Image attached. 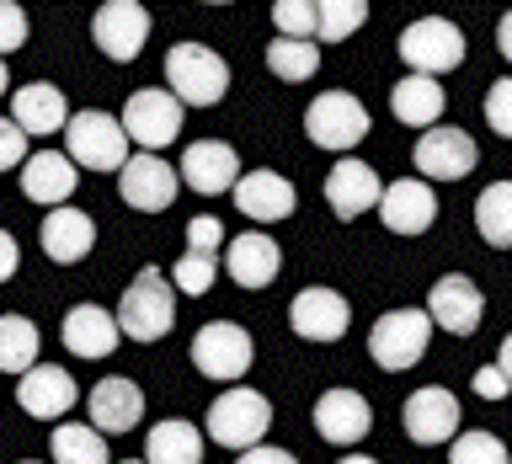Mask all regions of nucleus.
<instances>
[{"label": "nucleus", "mask_w": 512, "mask_h": 464, "mask_svg": "<svg viewBox=\"0 0 512 464\" xmlns=\"http://www.w3.org/2000/svg\"><path fill=\"white\" fill-rule=\"evenodd\" d=\"M230 192H235V208L256 224H278V219L294 214V182H288L283 171H267V166L240 171V182Z\"/></svg>", "instance_id": "nucleus-21"}, {"label": "nucleus", "mask_w": 512, "mask_h": 464, "mask_svg": "<svg viewBox=\"0 0 512 464\" xmlns=\"http://www.w3.org/2000/svg\"><path fill=\"white\" fill-rule=\"evenodd\" d=\"M368 427H374V406H368L363 390H347V384H336L315 400V432L326 438L331 448H352L368 438Z\"/></svg>", "instance_id": "nucleus-15"}, {"label": "nucleus", "mask_w": 512, "mask_h": 464, "mask_svg": "<svg viewBox=\"0 0 512 464\" xmlns=\"http://www.w3.org/2000/svg\"><path fill=\"white\" fill-rule=\"evenodd\" d=\"M11 123L22 128L27 139L64 134L70 102H64V91L54 86V80H27V86H16V96H11Z\"/></svg>", "instance_id": "nucleus-20"}, {"label": "nucleus", "mask_w": 512, "mask_h": 464, "mask_svg": "<svg viewBox=\"0 0 512 464\" xmlns=\"http://www.w3.org/2000/svg\"><path fill=\"white\" fill-rule=\"evenodd\" d=\"M182 182L203 198H219L240 182V155L230 150L224 139H198L182 150Z\"/></svg>", "instance_id": "nucleus-23"}, {"label": "nucleus", "mask_w": 512, "mask_h": 464, "mask_svg": "<svg viewBox=\"0 0 512 464\" xmlns=\"http://www.w3.org/2000/svg\"><path fill=\"white\" fill-rule=\"evenodd\" d=\"M118 336H134V342H160L176 320V294H171V278L160 267H139V278L123 288L118 299Z\"/></svg>", "instance_id": "nucleus-2"}, {"label": "nucleus", "mask_w": 512, "mask_h": 464, "mask_svg": "<svg viewBox=\"0 0 512 464\" xmlns=\"http://www.w3.org/2000/svg\"><path fill=\"white\" fill-rule=\"evenodd\" d=\"M203 427L182 422V416H171V422H155L150 438H144V464H203Z\"/></svg>", "instance_id": "nucleus-29"}, {"label": "nucleus", "mask_w": 512, "mask_h": 464, "mask_svg": "<svg viewBox=\"0 0 512 464\" xmlns=\"http://www.w3.org/2000/svg\"><path fill=\"white\" fill-rule=\"evenodd\" d=\"M64 347L75 352V358H112L118 352V320H112V310H102V304H75L70 315H64Z\"/></svg>", "instance_id": "nucleus-27"}, {"label": "nucleus", "mask_w": 512, "mask_h": 464, "mask_svg": "<svg viewBox=\"0 0 512 464\" xmlns=\"http://www.w3.org/2000/svg\"><path fill=\"white\" fill-rule=\"evenodd\" d=\"M368 128H374V118H368V107L352 91H320L315 102L304 107V134H310L320 150H336V160L358 150L368 139Z\"/></svg>", "instance_id": "nucleus-5"}, {"label": "nucleus", "mask_w": 512, "mask_h": 464, "mask_svg": "<svg viewBox=\"0 0 512 464\" xmlns=\"http://www.w3.org/2000/svg\"><path fill=\"white\" fill-rule=\"evenodd\" d=\"M288 326H294V336H304V342H342L347 326H352V304L336 294V288L310 283L294 294V304H288Z\"/></svg>", "instance_id": "nucleus-13"}, {"label": "nucleus", "mask_w": 512, "mask_h": 464, "mask_svg": "<svg viewBox=\"0 0 512 464\" xmlns=\"http://www.w3.org/2000/svg\"><path fill=\"white\" fill-rule=\"evenodd\" d=\"M336 464H379V459H368V454H342Z\"/></svg>", "instance_id": "nucleus-45"}, {"label": "nucleus", "mask_w": 512, "mask_h": 464, "mask_svg": "<svg viewBox=\"0 0 512 464\" xmlns=\"http://www.w3.org/2000/svg\"><path fill=\"white\" fill-rule=\"evenodd\" d=\"M486 123L496 134H512V80H496L486 91Z\"/></svg>", "instance_id": "nucleus-41"}, {"label": "nucleus", "mask_w": 512, "mask_h": 464, "mask_svg": "<svg viewBox=\"0 0 512 464\" xmlns=\"http://www.w3.org/2000/svg\"><path fill=\"white\" fill-rule=\"evenodd\" d=\"M182 118H187V107L176 102V96L166 86H144L128 96V107H123V139H128V150L139 144V155H155V150H166V144H176V134H182Z\"/></svg>", "instance_id": "nucleus-6"}, {"label": "nucleus", "mask_w": 512, "mask_h": 464, "mask_svg": "<svg viewBox=\"0 0 512 464\" xmlns=\"http://www.w3.org/2000/svg\"><path fill=\"white\" fill-rule=\"evenodd\" d=\"M267 70L288 80V86H299V80H310L320 70V48L315 43H294V38H272L267 43Z\"/></svg>", "instance_id": "nucleus-33"}, {"label": "nucleus", "mask_w": 512, "mask_h": 464, "mask_svg": "<svg viewBox=\"0 0 512 464\" xmlns=\"http://www.w3.org/2000/svg\"><path fill=\"white\" fill-rule=\"evenodd\" d=\"M134 155L123 139V123L102 107H86V112H70L64 123V160L75 171H118L123 160Z\"/></svg>", "instance_id": "nucleus-3"}, {"label": "nucleus", "mask_w": 512, "mask_h": 464, "mask_svg": "<svg viewBox=\"0 0 512 464\" xmlns=\"http://www.w3.org/2000/svg\"><path fill=\"white\" fill-rule=\"evenodd\" d=\"M411 160H416V171H422L427 187L432 182H459V176H470L480 166V144L464 134V128H454V123H432L427 134L416 139Z\"/></svg>", "instance_id": "nucleus-10"}, {"label": "nucleus", "mask_w": 512, "mask_h": 464, "mask_svg": "<svg viewBox=\"0 0 512 464\" xmlns=\"http://www.w3.org/2000/svg\"><path fill=\"white\" fill-rule=\"evenodd\" d=\"M448 464H512V459H507V443L496 438V432L475 427V432H459V438L448 443Z\"/></svg>", "instance_id": "nucleus-36"}, {"label": "nucleus", "mask_w": 512, "mask_h": 464, "mask_svg": "<svg viewBox=\"0 0 512 464\" xmlns=\"http://www.w3.org/2000/svg\"><path fill=\"white\" fill-rule=\"evenodd\" d=\"M235 464H299L294 454H288V448H272V443H256V448H246V454H240Z\"/></svg>", "instance_id": "nucleus-44"}, {"label": "nucleus", "mask_w": 512, "mask_h": 464, "mask_svg": "<svg viewBox=\"0 0 512 464\" xmlns=\"http://www.w3.org/2000/svg\"><path fill=\"white\" fill-rule=\"evenodd\" d=\"M22 464H43V459H22Z\"/></svg>", "instance_id": "nucleus-48"}, {"label": "nucleus", "mask_w": 512, "mask_h": 464, "mask_svg": "<svg viewBox=\"0 0 512 464\" xmlns=\"http://www.w3.org/2000/svg\"><path fill=\"white\" fill-rule=\"evenodd\" d=\"M368 22L363 0H315V38L320 43H347Z\"/></svg>", "instance_id": "nucleus-34"}, {"label": "nucleus", "mask_w": 512, "mask_h": 464, "mask_svg": "<svg viewBox=\"0 0 512 464\" xmlns=\"http://www.w3.org/2000/svg\"><path fill=\"white\" fill-rule=\"evenodd\" d=\"M379 192H384L379 171L368 166V160H358V155H342V160H336V166L326 171V203H331L336 219H358V214H368V208L379 203Z\"/></svg>", "instance_id": "nucleus-19"}, {"label": "nucleus", "mask_w": 512, "mask_h": 464, "mask_svg": "<svg viewBox=\"0 0 512 464\" xmlns=\"http://www.w3.org/2000/svg\"><path fill=\"white\" fill-rule=\"evenodd\" d=\"M80 187V171L64 160V150H38L22 160V192L43 208H64Z\"/></svg>", "instance_id": "nucleus-26"}, {"label": "nucleus", "mask_w": 512, "mask_h": 464, "mask_svg": "<svg viewBox=\"0 0 512 464\" xmlns=\"http://www.w3.org/2000/svg\"><path fill=\"white\" fill-rule=\"evenodd\" d=\"M171 278H176V294L203 299L208 288H214V278H219V256L214 251H182L176 267H171Z\"/></svg>", "instance_id": "nucleus-35"}, {"label": "nucleus", "mask_w": 512, "mask_h": 464, "mask_svg": "<svg viewBox=\"0 0 512 464\" xmlns=\"http://www.w3.org/2000/svg\"><path fill=\"white\" fill-rule=\"evenodd\" d=\"M91 38L112 64L139 59V48L150 43V11H144L139 0H107V6L91 16Z\"/></svg>", "instance_id": "nucleus-14"}, {"label": "nucleus", "mask_w": 512, "mask_h": 464, "mask_svg": "<svg viewBox=\"0 0 512 464\" xmlns=\"http://www.w3.org/2000/svg\"><path fill=\"white\" fill-rule=\"evenodd\" d=\"M400 422H406V438L422 443V448H438V443H454L459 438V395L443 390V384H422V390L406 395V411H400Z\"/></svg>", "instance_id": "nucleus-11"}, {"label": "nucleus", "mask_w": 512, "mask_h": 464, "mask_svg": "<svg viewBox=\"0 0 512 464\" xmlns=\"http://www.w3.org/2000/svg\"><path fill=\"white\" fill-rule=\"evenodd\" d=\"M475 230L486 246L507 251L512 246V182H491L475 203Z\"/></svg>", "instance_id": "nucleus-30"}, {"label": "nucleus", "mask_w": 512, "mask_h": 464, "mask_svg": "<svg viewBox=\"0 0 512 464\" xmlns=\"http://www.w3.org/2000/svg\"><path fill=\"white\" fill-rule=\"evenodd\" d=\"M224 272H230L240 288H267V283H278V272H283V246L267 230H246L224 246Z\"/></svg>", "instance_id": "nucleus-22"}, {"label": "nucleus", "mask_w": 512, "mask_h": 464, "mask_svg": "<svg viewBox=\"0 0 512 464\" xmlns=\"http://www.w3.org/2000/svg\"><path fill=\"white\" fill-rule=\"evenodd\" d=\"M379 224L390 235H422L432 230V219H438V192H432L422 176H400L379 192Z\"/></svg>", "instance_id": "nucleus-16"}, {"label": "nucleus", "mask_w": 512, "mask_h": 464, "mask_svg": "<svg viewBox=\"0 0 512 464\" xmlns=\"http://www.w3.org/2000/svg\"><path fill=\"white\" fill-rule=\"evenodd\" d=\"M112 464H144V459H112Z\"/></svg>", "instance_id": "nucleus-47"}, {"label": "nucleus", "mask_w": 512, "mask_h": 464, "mask_svg": "<svg viewBox=\"0 0 512 464\" xmlns=\"http://www.w3.org/2000/svg\"><path fill=\"white\" fill-rule=\"evenodd\" d=\"M272 27H278V38L315 43V0H278L272 6Z\"/></svg>", "instance_id": "nucleus-37"}, {"label": "nucleus", "mask_w": 512, "mask_h": 464, "mask_svg": "<svg viewBox=\"0 0 512 464\" xmlns=\"http://www.w3.org/2000/svg\"><path fill=\"white\" fill-rule=\"evenodd\" d=\"M16 267H22V246H16L11 230H0V283H11Z\"/></svg>", "instance_id": "nucleus-43"}, {"label": "nucleus", "mask_w": 512, "mask_h": 464, "mask_svg": "<svg viewBox=\"0 0 512 464\" xmlns=\"http://www.w3.org/2000/svg\"><path fill=\"white\" fill-rule=\"evenodd\" d=\"M166 91L182 107H219L224 91H230V64H224L208 43H171Z\"/></svg>", "instance_id": "nucleus-1"}, {"label": "nucleus", "mask_w": 512, "mask_h": 464, "mask_svg": "<svg viewBox=\"0 0 512 464\" xmlns=\"http://www.w3.org/2000/svg\"><path fill=\"white\" fill-rule=\"evenodd\" d=\"M0 96H6V59H0Z\"/></svg>", "instance_id": "nucleus-46"}, {"label": "nucleus", "mask_w": 512, "mask_h": 464, "mask_svg": "<svg viewBox=\"0 0 512 464\" xmlns=\"http://www.w3.org/2000/svg\"><path fill=\"white\" fill-rule=\"evenodd\" d=\"M512 384V336H502V347H496V363L491 368H475V395L480 400H502Z\"/></svg>", "instance_id": "nucleus-38"}, {"label": "nucleus", "mask_w": 512, "mask_h": 464, "mask_svg": "<svg viewBox=\"0 0 512 464\" xmlns=\"http://www.w3.org/2000/svg\"><path fill=\"white\" fill-rule=\"evenodd\" d=\"M38 363V326L27 315H0V374H27Z\"/></svg>", "instance_id": "nucleus-32"}, {"label": "nucleus", "mask_w": 512, "mask_h": 464, "mask_svg": "<svg viewBox=\"0 0 512 464\" xmlns=\"http://www.w3.org/2000/svg\"><path fill=\"white\" fill-rule=\"evenodd\" d=\"M80 400V384L70 368L59 363H32L22 384H16V406L27 416H38V422H59V416H70V406Z\"/></svg>", "instance_id": "nucleus-18"}, {"label": "nucleus", "mask_w": 512, "mask_h": 464, "mask_svg": "<svg viewBox=\"0 0 512 464\" xmlns=\"http://www.w3.org/2000/svg\"><path fill=\"white\" fill-rule=\"evenodd\" d=\"M91 427L102 432H134L139 427V416H144V390L134 379H123V374H107L102 384H91Z\"/></svg>", "instance_id": "nucleus-25"}, {"label": "nucleus", "mask_w": 512, "mask_h": 464, "mask_svg": "<svg viewBox=\"0 0 512 464\" xmlns=\"http://www.w3.org/2000/svg\"><path fill=\"white\" fill-rule=\"evenodd\" d=\"M400 59L411 64V75L438 80L464 64V32L448 16H422V22H411L400 32Z\"/></svg>", "instance_id": "nucleus-8"}, {"label": "nucleus", "mask_w": 512, "mask_h": 464, "mask_svg": "<svg viewBox=\"0 0 512 464\" xmlns=\"http://www.w3.org/2000/svg\"><path fill=\"white\" fill-rule=\"evenodd\" d=\"M118 198L134 214H160L176 203V171L160 155H128L118 166Z\"/></svg>", "instance_id": "nucleus-17"}, {"label": "nucleus", "mask_w": 512, "mask_h": 464, "mask_svg": "<svg viewBox=\"0 0 512 464\" xmlns=\"http://www.w3.org/2000/svg\"><path fill=\"white\" fill-rule=\"evenodd\" d=\"M27 134L16 128L11 118H0V171H22V160H27Z\"/></svg>", "instance_id": "nucleus-40"}, {"label": "nucleus", "mask_w": 512, "mask_h": 464, "mask_svg": "<svg viewBox=\"0 0 512 464\" xmlns=\"http://www.w3.org/2000/svg\"><path fill=\"white\" fill-rule=\"evenodd\" d=\"M251 358H256V342H251L246 326H235V320H208V326L192 336V368L214 384L240 379L251 368Z\"/></svg>", "instance_id": "nucleus-9"}, {"label": "nucleus", "mask_w": 512, "mask_h": 464, "mask_svg": "<svg viewBox=\"0 0 512 464\" xmlns=\"http://www.w3.org/2000/svg\"><path fill=\"white\" fill-rule=\"evenodd\" d=\"M54 464H112L107 438L91 422H59L54 427Z\"/></svg>", "instance_id": "nucleus-31"}, {"label": "nucleus", "mask_w": 512, "mask_h": 464, "mask_svg": "<svg viewBox=\"0 0 512 464\" xmlns=\"http://www.w3.org/2000/svg\"><path fill=\"white\" fill-rule=\"evenodd\" d=\"M443 107H448V96L438 80H427V75H406V80H395V91H390V112H395V123H406V128H427L443 118Z\"/></svg>", "instance_id": "nucleus-28"}, {"label": "nucleus", "mask_w": 512, "mask_h": 464, "mask_svg": "<svg viewBox=\"0 0 512 464\" xmlns=\"http://www.w3.org/2000/svg\"><path fill=\"white\" fill-rule=\"evenodd\" d=\"M219 246H224V224L214 214H198L187 224V251H214L219 256Z\"/></svg>", "instance_id": "nucleus-42"}, {"label": "nucleus", "mask_w": 512, "mask_h": 464, "mask_svg": "<svg viewBox=\"0 0 512 464\" xmlns=\"http://www.w3.org/2000/svg\"><path fill=\"white\" fill-rule=\"evenodd\" d=\"M432 342V320L422 310H384L368 331V352L384 374H406V368L422 363V352Z\"/></svg>", "instance_id": "nucleus-7"}, {"label": "nucleus", "mask_w": 512, "mask_h": 464, "mask_svg": "<svg viewBox=\"0 0 512 464\" xmlns=\"http://www.w3.org/2000/svg\"><path fill=\"white\" fill-rule=\"evenodd\" d=\"M272 427V400L262 390H246V384H235V390H224L214 406H208V422H203V438H214L219 448H235V454H246L267 438Z\"/></svg>", "instance_id": "nucleus-4"}, {"label": "nucleus", "mask_w": 512, "mask_h": 464, "mask_svg": "<svg viewBox=\"0 0 512 464\" xmlns=\"http://www.w3.org/2000/svg\"><path fill=\"white\" fill-rule=\"evenodd\" d=\"M38 240H43V256H48V262L75 267L80 256H91V246H96V219L86 214V208H70V203H64V208H48Z\"/></svg>", "instance_id": "nucleus-24"}, {"label": "nucleus", "mask_w": 512, "mask_h": 464, "mask_svg": "<svg viewBox=\"0 0 512 464\" xmlns=\"http://www.w3.org/2000/svg\"><path fill=\"white\" fill-rule=\"evenodd\" d=\"M422 315L448 336H470V331H480V320H486V294H480L475 278H464V272H443V278L432 283Z\"/></svg>", "instance_id": "nucleus-12"}, {"label": "nucleus", "mask_w": 512, "mask_h": 464, "mask_svg": "<svg viewBox=\"0 0 512 464\" xmlns=\"http://www.w3.org/2000/svg\"><path fill=\"white\" fill-rule=\"evenodd\" d=\"M32 38V22H27V11L16 6V0H0V59L16 54Z\"/></svg>", "instance_id": "nucleus-39"}]
</instances>
